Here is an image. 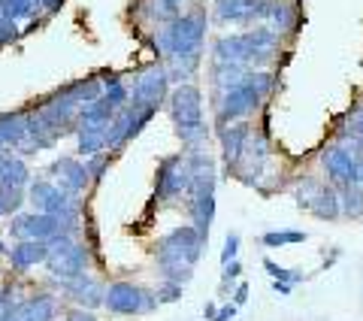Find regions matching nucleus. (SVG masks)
<instances>
[{"instance_id": "nucleus-1", "label": "nucleus", "mask_w": 363, "mask_h": 321, "mask_svg": "<svg viewBox=\"0 0 363 321\" xmlns=\"http://www.w3.org/2000/svg\"><path fill=\"white\" fill-rule=\"evenodd\" d=\"M203 246H206V236L197 227H176L173 234H167L155 249V261L161 276L167 282H179V285L191 282L197 261L203 255Z\"/></svg>"}, {"instance_id": "nucleus-2", "label": "nucleus", "mask_w": 363, "mask_h": 321, "mask_svg": "<svg viewBox=\"0 0 363 321\" xmlns=\"http://www.w3.org/2000/svg\"><path fill=\"white\" fill-rule=\"evenodd\" d=\"M169 116L176 121L179 140L188 148H203L209 140V121L203 116V94L194 82H182L169 94Z\"/></svg>"}, {"instance_id": "nucleus-3", "label": "nucleus", "mask_w": 363, "mask_h": 321, "mask_svg": "<svg viewBox=\"0 0 363 321\" xmlns=\"http://www.w3.org/2000/svg\"><path fill=\"white\" fill-rule=\"evenodd\" d=\"M203 37H206V16L203 13L176 16L157 33V49H161L169 61L173 58H200Z\"/></svg>"}, {"instance_id": "nucleus-4", "label": "nucleus", "mask_w": 363, "mask_h": 321, "mask_svg": "<svg viewBox=\"0 0 363 321\" xmlns=\"http://www.w3.org/2000/svg\"><path fill=\"white\" fill-rule=\"evenodd\" d=\"M260 103H264V97H260L242 76L240 85H233V88L221 91V94H215V107H218V128H227V124H233V121H245L248 116H255V109L260 107Z\"/></svg>"}, {"instance_id": "nucleus-5", "label": "nucleus", "mask_w": 363, "mask_h": 321, "mask_svg": "<svg viewBox=\"0 0 363 321\" xmlns=\"http://www.w3.org/2000/svg\"><path fill=\"white\" fill-rule=\"evenodd\" d=\"M45 263H49V270L55 276L76 279L88 270V249L73 243L70 234H61L49 243V258H45Z\"/></svg>"}, {"instance_id": "nucleus-6", "label": "nucleus", "mask_w": 363, "mask_h": 321, "mask_svg": "<svg viewBox=\"0 0 363 321\" xmlns=\"http://www.w3.org/2000/svg\"><path fill=\"white\" fill-rule=\"evenodd\" d=\"M104 306L116 315H140V312H152L157 306V297L149 288H140L133 282H112L104 294Z\"/></svg>"}, {"instance_id": "nucleus-7", "label": "nucleus", "mask_w": 363, "mask_h": 321, "mask_svg": "<svg viewBox=\"0 0 363 321\" xmlns=\"http://www.w3.org/2000/svg\"><path fill=\"white\" fill-rule=\"evenodd\" d=\"M169 94V76L164 67H152V70H143L136 76L133 91H130V109H161V103Z\"/></svg>"}, {"instance_id": "nucleus-8", "label": "nucleus", "mask_w": 363, "mask_h": 321, "mask_svg": "<svg viewBox=\"0 0 363 321\" xmlns=\"http://www.w3.org/2000/svg\"><path fill=\"white\" fill-rule=\"evenodd\" d=\"M297 203L303 210H309L315 219H324V222H333L342 215V210H339V191L330 185H321L315 179H303V185L297 188Z\"/></svg>"}, {"instance_id": "nucleus-9", "label": "nucleus", "mask_w": 363, "mask_h": 321, "mask_svg": "<svg viewBox=\"0 0 363 321\" xmlns=\"http://www.w3.org/2000/svg\"><path fill=\"white\" fill-rule=\"evenodd\" d=\"M9 231L18 239H40V243H52L55 236L67 234L64 222L58 215H49V212H21L18 219H13Z\"/></svg>"}, {"instance_id": "nucleus-10", "label": "nucleus", "mask_w": 363, "mask_h": 321, "mask_svg": "<svg viewBox=\"0 0 363 321\" xmlns=\"http://www.w3.org/2000/svg\"><path fill=\"white\" fill-rule=\"evenodd\" d=\"M272 0H215V21L218 25H255L267 21Z\"/></svg>"}, {"instance_id": "nucleus-11", "label": "nucleus", "mask_w": 363, "mask_h": 321, "mask_svg": "<svg viewBox=\"0 0 363 321\" xmlns=\"http://www.w3.org/2000/svg\"><path fill=\"white\" fill-rule=\"evenodd\" d=\"M188 164L182 155H169L161 170H157V200H179L182 194H188Z\"/></svg>"}, {"instance_id": "nucleus-12", "label": "nucleus", "mask_w": 363, "mask_h": 321, "mask_svg": "<svg viewBox=\"0 0 363 321\" xmlns=\"http://www.w3.org/2000/svg\"><path fill=\"white\" fill-rule=\"evenodd\" d=\"M321 164H324L327 179H333L339 188L357 185V158L351 155L348 146H342V143L327 146V152L321 155Z\"/></svg>"}, {"instance_id": "nucleus-13", "label": "nucleus", "mask_w": 363, "mask_h": 321, "mask_svg": "<svg viewBox=\"0 0 363 321\" xmlns=\"http://www.w3.org/2000/svg\"><path fill=\"white\" fill-rule=\"evenodd\" d=\"M245 40H248V67H264L272 61V55L279 49V33L260 25L255 31H245Z\"/></svg>"}, {"instance_id": "nucleus-14", "label": "nucleus", "mask_w": 363, "mask_h": 321, "mask_svg": "<svg viewBox=\"0 0 363 321\" xmlns=\"http://www.w3.org/2000/svg\"><path fill=\"white\" fill-rule=\"evenodd\" d=\"M252 121H233V124H227V128H221V155H224V164L227 167H236L240 164V158L245 152V143H248V136H252Z\"/></svg>"}, {"instance_id": "nucleus-15", "label": "nucleus", "mask_w": 363, "mask_h": 321, "mask_svg": "<svg viewBox=\"0 0 363 321\" xmlns=\"http://www.w3.org/2000/svg\"><path fill=\"white\" fill-rule=\"evenodd\" d=\"M49 173H52V176H58V185H61L64 191H70L73 197H76L79 191H85V188H88V182H91L88 167L82 164V160H73V158L55 160V164L49 167Z\"/></svg>"}, {"instance_id": "nucleus-16", "label": "nucleus", "mask_w": 363, "mask_h": 321, "mask_svg": "<svg viewBox=\"0 0 363 321\" xmlns=\"http://www.w3.org/2000/svg\"><path fill=\"white\" fill-rule=\"evenodd\" d=\"M212 58L224 64H242L248 67V40L245 33H230V37H218L212 45Z\"/></svg>"}, {"instance_id": "nucleus-17", "label": "nucleus", "mask_w": 363, "mask_h": 321, "mask_svg": "<svg viewBox=\"0 0 363 321\" xmlns=\"http://www.w3.org/2000/svg\"><path fill=\"white\" fill-rule=\"evenodd\" d=\"M45 258H49V243H40V239H18L9 251L16 270H30L37 263H45Z\"/></svg>"}, {"instance_id": "nucleus-18", "label": "nucleus", "mask_w": 363, "mask_h": 321, "mask_svg": "<svg viewBox=\"0 0 363 321\" xmlns=\"http://www.w3.org/2000/svg\"><path fill=\"white\" fill-rule=\"evenodd\" d=\"M67 294H70L76 303H82L85 309H94V306L104 303L106 288L97 279H91L82 273V276H76V279H67Z\"/></svg>"}, {"instance_id": "nucleus-19", "label": "nucleus", "mask_w": 363, "mask_h": 321, "mask_svg": "<svg viewBox=\"0 0 363 321\" xmlns=\"http://www.w3.org/2000/svg\"><path fill=\"white\" fill-rule=\"evenodd\" d=\"M245 73H248V67H242V64H224V61H215V64H212V70H209V79H212L215 94H221V91L233 88V85H240Z\"/></svg>"}, {"instance_id": "nucleus-20", "label": "nucleus", "mask_w": 363, "mask_h": 321, "mask_svg": "<svg viewBox=\"0 0 363 321\" xmlns=\"http://www.w3.org/2000/svg\"><path fill=\"white\" fill-rule=\"evenodd\" d=\"M267 21H269V28L279 33H291L294 25H297V9H294L288 0H272L269 4V13H267Z\"/></svg>"}, {"instance_id": "nucleus-21", "label": "nucleus", "mask_w": 363, "mask_h": 321, "mask_svg": "<svg viewBox=\"0 0 363 321\" xmlns=\"http://www.w3.org/2000/svg\"><path fill=\"white\" fill-rule=\"evenodd\" d=\"M25 134V116H0V148L18 146Z\"/></svg>"}, {"instance_id": "nucleus-22", "label": "nucleus", "mask_w": 363, "mask_h": 321, "mask_svg": "<svg viewBox=\"0 0 363 321\" xmlns=\"http://www.w3.org/2000/svg\"><path fill=\"white\" fill-rule=\"evenodd\" d=\"M104 100L118 112V109H124L130 103V88L124 85L118 76H106L104 79Z\"/></svg>"}, {"instance_id": "nucleus-23", "label": "nucleus", "mask_w": 363, "mask_h": 321, "mask_svg": "<svg viewBox=\"0 0 363 321\" xmlns=\"http://www.w3.org/2000/svg\"><path fill=\"white\" fill-rule=\"evenodd\" d=\"M40 9V0H0V16H6L9 21L28 18Z\"/></svg>"}, {"instance_id": "nucleus-24", "label": "nucleus", "mask_w": 363, "mask_h": 321, "mask_svg": "<svg viewBox=\"0 0 363 321\" xmlns=\"http://www.w3.org/2000/svg\"><path fill=\"white\" fill-rule=\"evenodd\" d=\"M339 210L345 215H363V185H345L339 191Z\"/></svg>"}, {"instance_id": "nucleus-25", "label": "nucleus", "mask_w": 363, "mask_h": 321, "mask_svg": "<svg viewBox=\"0 0 363 321\" xmlns=\"http://www.w3.org/2000/svg\"><path fill=\"white\" fill-rule=\"evenodd\" d=\"M106 148V131H79V155L94 158Z\"/></svg>"}, {"instance_id": "nucleus-26", "label": "nucleus", "mask_w": 363, "mask_h": 321, "mask_svg": "<svg viewBox=\"0 0 363 321\" xmlns=\"http://www.w3.org/2000/svg\"><path fill=\"white\" fill-rule=\"evenodd\" d=\"M260 243L269 246V249L294 246V243H306V234H303V231H269V234L260 236Z\"/></svg>"}, {"instance_id": "nucleus-27", "label": "nucleus", "mask_w": 363, "mask_h": 321, "mask_svg": "<svg viewBox=\"0 0 363 321\" xmlns=\"http://www.w3.org/2000/svg\"><path fill=\"white\" fill-rule=\"evenodd\" d=\"M264 267H267V273H269V276H276V282H288V285H294V282H303V273L279 267V263H272L269 258L264 261Z\"/></svg>"}, {"instance_id": "nucleus-28", "label": "nucleus", "mask_w": 363, "mask_h": 321, "mask_svg": "<svg viewBox=\"0 0 363 321\" xmlns=\"http://www.w3.org/2000/svg\"><path fill=\"white\" fill-rule=\"evenodd\" d=\"M155 16L161 21H173L182 16V0H155Z\"/></svg>"}, {"instance_id": "nucleus-29", "label": "nucleus", "mask_w": 363, "mask_h": 321, "mask_svg": "<svg viewBox=\"0 0 363 321\" xmlns=\"http://www.w3.org/2000/svg\"><path fill=\"white\" fill-rule=\"evenodd\" d=\"M182 291H185V285H179V282H167L164 279V285L157 288V303H173V300H179L182 297Z\"/></svg>"}, {"instance_id": "nucleus-30", "label": "nucleus", "mask_w": 363, "mask_h": 321, "mask_svg": "<svg viewBox=\"0 0 363 321\" xmlns=\"http://www.w3.org/2000/svg\"><path fill=\"white\" fill-rule=\"evenodd\" d=\"M240 273H242L240 261H230V263H224V282H221V291H224V294L233 288V279L240 276Z\"/></svg>"}, {"instance_id": "nucleus-31", "label": "nucleus", "mask_w": 363, "mask_h": 321, "mask_svg": "<svg viewBox=\"0 0 363 321\" xmlns=\"http://www.w3.org/2000/svg\"><path fill=\"white\" fill-rule=\"evenodd\" d=\"M236 251H240V236L236 234H230L224 239V251H221V263H230V261H236Z\"/></svg>"}, {"instance_id": "nucleus-32", "label": "nucleus", "mask_w": 363, "mask_h": 321, "mask_svg": "<svg viewBox=\"0 0 363 321\" xmlns=\"http://www.w3.org/2000/svg\"><path fill=\"white\" fill-rule=\"evenodd\" d=\"M67 321H97L91 309H73V312H67Z\"/></svg>"}, {"instance_id": "nucleus-33", "label": "nucleus", "mask_w": 363, "mask_h": 321, "mask_svg": "<svg viewBox=\"0 0 363 321\" xmlns=\"http://www.w3.org/2000/svg\"><path fill=\"white\" fill-rule=\"evenodd\" d=\"M233 315H236V306H233V303H227V306H221L218 312H215L212 321H233Z\"/></svg>"}, {"instance_id": "nucleus-34", "label": "nucleus", "mask_w": 363, "mask_h": 321, "mask_svg": "<svg viewBox=\"0 0 363 321\" xmlns=\"http://www.w3.org/2000/svg\"><path fill=\"white\" fill-rule=\"evenodd\" d=\"M248 300V285H236V291H233V306H242Z\"/></svg>"}, {"instance_id": "nucleus-35", "label": "nucleus", "mask_w": 363, "mask_h": 321, "mask_svg": "<svg viewBox=\"0 0 363 321\" xmlns=\"http://www.w3.org/2000/svg\"><path fill=\"white\" fill-rule=\"evenodd\" d=\"M272 288H276L279 294H291V285L288 282H272Z\"/></svg>"}, {"instance_id": "nucleus-36", "label": "nucleus", "mask_w": 363, "mask_h": 321, "mask_svg": "<svg viewBox=\"0 0 363 321\" xmlns=\"http://www.w3.org/2000/svg\"><path fill=\"white\" fill-rule=\"evenodd\" d=\"M357 185H363V152L357 155Z\"/></svg>"}, {"instance_id": "nucleus-37", "label": "nucleus", "mask_w": 363, "mask_h": 321, "mask_svg": "<svg viewBox=\"0 0 363 321\" xmlns=\"http://www.w3.org/2000/svg\"><path fill=\"white\" fill-rule=\"evenodd\" d=\"M215 312H218V309H215V303H206V309H203V315H206L209 321L215 318Z\"/></svg>"}, {"instance_id": "nucleus-38", "label": "nucleus", "mask_w": 363, "mask_h": 321, "mask_svg": "<svg viewBox=\"0 0 363 321\" xmlns=\"http://www.w3.org/2000/svg\"><path fill=\"white\" fill-rule=\"evenodd\" d=\"M0 255H9V249H6L4 243H0Z\"/></svg>"}, {"instance_id": "nucleus-39", "label": "nucleus", "mask_w": 363, "mask_h": 321, "mask_svg": "<svg viewBox=\"0 0 363 321\" xmlns=\"http://www.w3.org/2000/svg\"><path fill=\"white\" fill-rule=\"evenodd\" d=\"M0 215H6V206H4V200H0Z\"/></svg>"}]
</instances>
